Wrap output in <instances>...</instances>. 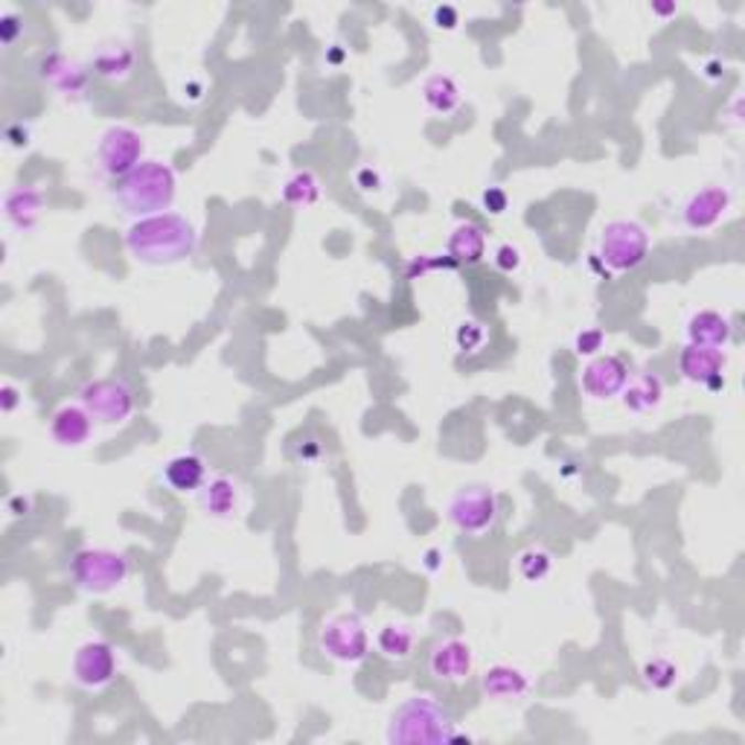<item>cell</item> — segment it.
I'll use <instances>...</instances> for the list:
<instances>
[{
	"label": "cell",
	"instance_id": "cell-21",
	"mask_svg": "<svg viewBox=\"0 0 745 745\" xmlns=\"http://www.w3.org/2000/svg\"><path fill=\"white\" fill-rule=\"evenodd\" d=\"M684 336H688V344L693 347H711V350H725L734 336V327L725 315L713 312V309H702V312H693L688 318V327H684Z\"/></svg>",
	"mask_w": 745,
	"mask_h": 745
},
{
	"label": "cell",
	"instance_id": "cell-41",
	"mask_svg": "<svg viewBox=\"0 0 745 745\" xmlns=\"http://www.w3.org/2000/svg\"><path fill=\"white\" fill-rule=\"evenodd\" d=\"M652 12H656V15H661V18H670V15H675V12H679V7H675V3H652Z\"/></svg>",
	"mask_w": 745,
	"mask_h": 745
},
{
	"label": "cell",
	"instance_id": "cell-17",
	"mask_svg": "<svg viewBox=\"0 0 745 745\" xmlns=\"http://www.w3.org/2000/svg\"><path fill=\"white\" fill-rule=\"evenodd\" d=\"M163 483L178 496H190V492H201V487L207 483V460L199 451H184L175 455L172 460L163 464L161 472Z\"/></svg>",
	"mask_w": 745,
	"mask_h": 745
},
{
	"label": "cell",
	"instance_id": "cell-2",
	"mask_svg": "<svg viewBox=\"0 0 745 745\" xmlns=\"http://www.w3.org/2000/svg\"><path fill=\"white\" fill-rule=\"evenodd\" d=\"M457 731L449 707L440 705L434 696L405 699L387 720L385 739L391 745H443L464 739Z\"/></svg>",
	"mask_w": 745,
	"mask_h": 745
},
{
	"label": "cell",
	"instance_id": "cell-22",
	"mask_svg": "<svg viewBox=\"0 0 745 745\" xmlns=\"http://www.w3.org/2000/svg\"><path fill=\"white\" fill-rule=\"evenodd\" d=\"M137 65V53L131 50V44L126 41H103L94 56H91V73L99 76V79L120 82L126 76H131Z\"/></svg>",
	"mask_w": 745,
	"mask_h": 745
},
{
	"label": "cell",
	"instance_id": "cell-40",
	"mask_svg": "<svg viewBox=\"0 0 745 745\" xmlns=\"http://www.w3.org/2000/svg\"><path fill=\"white\" fill-rule=\"evenodd\" d=\"M9 510L15 515H26L33 510V498L30 496H12L9 498Z\"/></svg>",
	"mask_w": 745,
	"mask_h": 745
},
{
	"label": "cell",
	"instance_id": "cell-8",
	"mask_svg": "<svg viewBox=\"0 0 745 745\" xmlns=\"http://www.w3.org/2000/svg\"><path fill=\"white\" fill-rule=\"evenodd\" d=\"M79 405L103 425H120L135 414V387L120 376L91 379L79 387Z\"/></svg>",
	"mask_w": 745,
	"mask_h": 745
},
{
	"label": "cell",
	"instance_id": "cell-27",
	"mask_svg": "<svg viewBox=\"0 0 745 745\" xmlns=\"http://www.w3.org/2000/svg\"><path fill=\"white\" fill-rule=\"evenodd\" d=\"M323 184L321 178L315 175L312 169H297L286 178V184H283V201L289 204V207H312L321 201Z\"/></svg>",
	"mask_w": 745,
	"mask_h": 745
},
{
	"label": "cell",
	"instance_id": "cell-10",
	"mask_svg": "<svg viewBox=\"0 0 745 745\" xmlns=\"http://www.w3.org/2000/svg\"><path fill=\"white\" fill-rule=\"evenodd\" d=\"M120 673V661H117V649L108 641H88L76 649L71 664L73 681L85 690H105L114 684Z\"/></svg>",
	"mask_w": 745,
	"mask_h": 745
},
{
	"label": "cell",
	"instance_id": "cell-14",
	"mask_svg": "<svg viewBox=\"0 0 745 745\" xmlns=\"http://www.w3.org/2000/svg\"><path fill=\"white\" fill-rule=\"evenodd\" d=\"M731 201H734V195H731L728 187L722 184L702 187L699 193L690 195L684 210H681V222H684V227H690V231H711V227H716L722 219L728 216Z\"/></svg>",
	"mask_w": 745,
	"mask_h": 745
},
{
	"label": "cell",
	"instance_id": "cell-9",
	"mask_svg": "<svg viewBox=\"0 0 745 745\" xmlns=\"http://www.w3.org/2000/svg\"><path fill=\"white\" fill-rule=\"evenodd\" d=\"M146 143L140 131L129 129V126H111L105 129L97 146V163L103 169V175L108 178H126L143 163Z\"/></svg>",
	"mask_w": 745,
	"mask_h": 745
},
{
	"label": "cell",
	"instance_id": "cell-32",
	"mask_svg": "<svg viewBox=\"0 0 745 745\" xmlns=\"http://www.w3.org/2000/svg\"><path fill=\"white\" fill-rule=\"evenodd\" d=\"M606 347V332L600 327H588L574 336V353L583 359H597Z\"/></svg>",
	"mask_w": 745,
	"mask_h": 745
},
{
	"label": "cell",
	"instance_id": "cell-26",
	"mask_svg": "<svg viewBox=\"0 0 745 745\" xmlns=\"http://www.w3.org/2000/svg\"><path fill=\"white\" fill-rule=\"evenodd\" d=\"M417 647V632L408 624H385L376 635L379 656L387 661H408Z\"/></svg>",
	"mask_w": 745,
	"mask_h": 745
},
{
	"label": "cell",
	"instance_id": "cell-7",
	"mask_svg": "<svg viewBox=\"0 0 745 745\" xmlns=\"http://www.w3.org/2000/svg\"><path fill=\"white\" fill-rule=\"evenodd\" d=\"M318 649L338 664H364L370 656V632L355 611H341L323 620L318 632Z\"/></svg>",
	"mask_w": 745,
	"mask_h": 745
},
{
	"label": "cell",
	"instance_id": "cell-20",
	"mask_svg": "<svg viewBox=\"0 0 745 745\" xmlns=\"http://www.w3.org/2000/svg\"><path fill=\"white\" fill-rule=\"evenodd\" d=\"M44 213V193L39 187H12L3 195V216L15 231H35Z\"/></svg>",
	"mask_w": 745,
	"mask_h": 745
},
{
	"label": "cell",
	"instance_id": "cell-12",
	"mask_svg": "<svg viewBox=\"0 0 745 745\" xmlns=\"http://www.w3.org/2000/svg\"><path fill=\"white\" fill-rule=\"evenodd\" d=\"M629 382V368L620 355H597L585 364L579 385L592 402H609L620 396Z\"/></svg>",
	"mask_w": 745,
	"mask_h": 745
},
{
	"label": "cell",
	"instance_id": "cell-11",
	"mask_svg": "<svg viewBox=\"0 0 745 745\" xmlns=\"http://www.w3.org/2000/svg\"><path fill=\"white\" fill-rule=\"evenodd\" d=\"M725 368H728V355L722 353V350L684 344V350L679 353L681 376L688 379L690 385L705 387L711 393L725 387Z\"/></svg>",
	"mask_w": 745,
	"mask_h": 745
},
{
	"label": "cell",
	"instance_id": "cell-1",
	"mask_svg": "<svg viewBox=\"0 0 745 745\" xmlns=\"http://www.w3.org/2000/svg\"><path fill=\"white\" fill-rule=\"evenodd\" d=\"M126 248L143 265H178L190 259L199 248V231L181 213H158V216L137 219L126 233Z\"/></svg>",
	"mask_w": 745,
	"mask_h": 745
},
{
	"label": "cell",
	"instance_id": "cell-38",
	"mask_svg": "<svg viewBox=\"0 0 745 745\" xmlns=\"http://www.w3.org/2000/svg\"><path fill=\"white\" fill-rule=\"evenodd\" d=\"M30 137H33V129L26 126V123H12L7 129V140L9 146H15V149H21V146H30Z\"/></svg>",
	"mask_w": 745,
	"mask_h": 745
},
{
	"label": "cell",
	"instance_id": "cell-19",
	"mask_svg": "<svg viewBox=\"0 0 745 745\" xmlns=\"http://www.w3.org/2000/svg\"><path fill=\"white\" fill-rule=\"evenodd\" d=\"M533 688L530 675L513 664H492L481 675V690L492 702H519Z\"/></svg>",
	"mask_w": 745,
	"mask_h": 745
},
{
	"label": "cell",
	"instance_id": "cell-29",
	"mask_svg": "<svg viewBox=\"0 0 745 745\" xmlns=\"http://www.w3.org/2000/svg\"><path fill=\"white\" fill-rule=\"evenodd\" d=\"M641 675H643V684H647V688L670 690V688H675V681H679V667H675L670 658L656 656V658H649L647 664H643Z\"/></svg>",
	"mask_w": 745,
	"mask_h": 745
},
{
	"label": "cell",
	"instance_id": "cell-13",
	"mask_svg": "<svg viewBox=\"0 0 745 745\" xmlns=\"http://www.w3.org/2000/svg\"><path fill=\"white\" fill-rule=\"evenodd\" d=\"M428 673L443 684H464L475 673V652L472 647L460 638H446L437 641L428 652Z\"/></svg>",
	"mask_w": 745,
	"mask_h": 745
},
{
	"label": "cell",
	"instance_id": "cell-36",
	"mask_svg": "<svg viewBox=\"0 0 745 745\" xmlns=\"http://www.w3.org/2000/svg\"><path fill=\"white\" fill-rule=\"evenodd\" d=\"M481 204L487 213H492V216H501L507 210V204H510V199H507V193L501 190V187H487L481 195Z\"/></svg>",
	"mask_w": 745,
	"mask_h": 745
},
{
	"label": "cell",
	"instance_id": "cell-25",
	"mask_svg": "<svg viewBox=\"0 0 745 745\" xmlns=\"http://www.w3.org/2000/svg\"><path fill=\"white\" fill-rule=\"evenodd\" d=\"M423 103L428 111L440 114V117H449L451 111L460 108L464 94H460V85L455 82V76H449V73H432V76L423 82Z\"/></svg>",
	"mask_w": 745,
	"mask_h": 745
},
{
	"label": "cell",
	"instance_id": "cell-5",
	"mask_svg": "<svg viewBox=\"0 0 745 745\" xmlns=\"http://www.w3.org/2000/svg\"><path fill=\"white\" fill-rule=\"evenodd\" d=\"M446 519L451 528L466 536H483L489 530H496L498 519H501L498 492L489 483H466L449 498Z\"/></svg>",
	"mask_w": 745,
	"mask_h": 745
},
{
	"label": "cell",
	"instance_id": "cell-33",
	"mask_svg": "<svg viewBox=\"0 0 745 745\" xmlns=\"http://www.w3.org/2000/svg\"><path fill=\"white\" fill-rule=\"evenodd\" d=\"M521 263H524V257H521V248L519 245H513V242H501V245L492 251V265H496L498 272L513 274V272H519Z\"/></svg>",
	"mask_w": 745,
	"mask_h": 745
},
{
	"label": "cell",
	"instance_id": "cell-18",
	"mask_svg": "<svg viewBox=\"0 0 745 745\" xmlns=\"http://www.w3.org/2000/svg\"><path fill=\"white\" fill-rule=\"evenodd\" d=\"M199 507L204 510V515H210V519L231 521L233 515L240 513L242 507L240 483L233 481L231 475H216V478H210L199 492Z\"/></svg>",
	"mask_w": 745,
	"mask_h": 745
},
{
	"label": "cell",
	"instance_id": "cell-6",
	"mask_svg": "<svg viewBox=\"0 0 745 745\" xmlns=\"http://www.w3.org/2000/svg\"><path fill=\"white\" fill-rule=\"evenodd\" d=\"M649 245H652V240H649L647 227L638 225V222H629V219H615V222L603 227L597 259L611 274L638 272L647 263Z\"/></svg>",
	"mask_w": 745,
	"mask_h": 745
},
{
	"label": "cell",
	"instance_id": "cell-4",
	"mask_svg": "<svg viewBox=\"0 0 745 745\" xmlns=\"http://www.w3.org/2000/svg\"><path fill=\"white\" fill-rule=\"evenodd\" d=\"M131 574L126 553L111 547H82L71 560V583L85 594H108Z\"/></svg>",
	"mask_w": 745,
	"mask_h": 745
},
{
	"label": "cell",
	"instance_id": "cell-31",
	"mask_svg": "<svg viewBox=\"0 0 745 745\" xmlns=\"http://www.w3.org/2000/svg\"><path fill=\"white\" fill-rule=\"evenodd\" d=\"M321 455H323L321 440H318V437H312V434H300V437H295V440L289 443V457L300 466L318 464V460H321Z\"/></svg>",
	"mask_w": 745,
	"mask_h": 745
},
{
	"label": "cell",
	"instance_id": "cell-37",
	"mask_svg": "<svg viewBox=\"0 0 745 745\" xmlns=\"http://www.w3.org/2000/svg\"><path fill=\"white\" fill-rule=\"evenodd\" d=\"M355 187H359V190H364V193H370V190L376 193L379 187H382V175H379L373 167L359 169V172H355Z\"/></svg>",
	"mask_w": 745,
	"mask_h": 745
},
{
	"label": "cell",
	"instance_id": "cell-24",
	"mask_svg": "<svg viewBox=\"0 0 745 745\" xmlns=\"http://www.w3.org/2000/svg\"><path fill=\"white\" fill-rule=\"evenodd\" d=\"M620 402L632 414H652L664 402V379L658 373H649V370L638 373V376H629L626 387L620 391Z\"/></svg>",
	"mask_w": 745,
	"mask_h": 745
},
{
	"label": "cell",
	"instance_id": "cell-30",
	"mask_svg": "<svg viewBox=\"0 0 745 745\" xmlns=\"http://www.w3.org/2000/svg\"><path fill=\"white\" fill-rule=\"evenodd\" d=\"M487 338V327L481 321H475V318H466V321H460L455 327V344L460 353H481Z\"/></svg>",
	"mask_w": 745,
	"mask_h": 745
},
{
	"label": "cell",
	"instance_id": "cell-34",
	"mask_svg": "<svg viewBox=\"0 0 745 745\" xmlns=\"http://www.w3.org/2000/svg\"><path fill=\"white\" fill-rule=\"evenodd\" d=\"M24 18L21 15H15V12H7V15H0V41H3V44H15L18 41V35L24 33Z\"/></svg>",
	"mask_w": 745,
	"mask_h": 745
},
{
	"label": "cell",
	"instance_id": "cell-3",
	"mask_svg": "<svg viewBox=\"0 0 745 745\" xmlns=\"http://www.w3.org/2000/svg\"><path fill=\"white\" fill-rule=\"evenodd\" d=\"M178 195V181L172 167L161 161H143L135 172L117 181L114 201L126 216L149 219L158 213H169Z\"/></svg>",
	"mask_w": 745,
	"mask_h": 745
},
{
	"label": "cell",
	"instance_id": "cell-16",
	"mask_svg": "<svg viewBox=\"0 0 745 745\" xmlns=\"http://www.w3.org/2000/svg\"><path fill=\"white\" fill-rule=\"evenodd\" d=\"M47 432L58 449H82L94 437V417L82 405H62L50 417Z\"/></svg>",
	"mask_w": 745,
	"mask_h": 745
},
{
	"label": "cell",
	"instance_id": "cell-23",
	"mask_svg": "<svg viewBox=\"0 0 745 745\" xmlns=\"http://www.w3.org/2000/svg\"><path fill=\"white\" fill-rule=\"evenodd\" d=\"M446 259H449L455 268H464V265H478L487 257V233L483 227H478L475 222H460L455 225V231L449 233V242H446Z\"/></svg>",
	"mask_w": 745,
	"mask_h": 745
},
{
	"label": "cell",
	"instance_id": "cell-42",
	"mask_svg": "<svg viewBox=\"0 0 745 745\" xmlns=\"http://www.w3.org/2000/svg\"><path fill=\"white\" fill-rule=\"evenodd\" d=\"M440 556H443V553L434 551V547H432V551H425V568H428V571L440 568Z\"/></svg>",
	"mask_w": 745,
	"mask_h": 745
},
{
	"label": "cell",
	"instance_id": "cell-15",
	"mask_svg": "<svg viewBox=\"0 0 745 745\" xmlns=\"http://www.w3.org/2000/svg\"><path fill=\"white\" fill-rule=\"evenodd\" d=\"M39 76L47 82L50 88L58 91L62 97H82L85 91H88V71L79 65V62H73L71 56L65 53H44L39 58Z\"/></svg>",
	"mask_w": 745,
	"mask_h": 745
},
{
	"label": "cell",
	"instance_id": "cell-28",
	"mask_svg": "<svg viewBox=\"0 0 745 745\" xmlns=\"http://www.w3.org/2000/svg\"><path fill=\"white\" fill-rule=\"evenodd\" d=\"M515 568H519V577L524 583H542L553 571V553L545 547H528V551L519 553Z\"/></svg>",
	"mask_w": 745,
	"mask_h": 745
},
{
	"label": "cell",
	"instance_id": "cell-35",
	"mask_svg": "<svg viewBox=\"0 0 745 745\" xmlns=\"http://www.w3.org/2000/svg\"><path fill=\"white\" fill-rule=\"evenodd\" d=\"M432 24L437 26V30L455 33L457 26H460V12H457L455 7H449V3H443V7H434Z\"/></svg>",
	"mask_w": 745,
	"mask_h": 745
},
{
	"label": "cell",
	"instance_id": "cell-39",
	"mask_svg": "<svg viewBox=\"0 0 745 745\" xmlns=\"http://www.w3.org/2000/svg\"><path fill=\"white\" fill-rule=\"evenodd\" d=\"M18 405H21V393H18V387L9 385V382L7 385H0V411H3V414H12Z\"/></svg>",
	"mask_w": 745,
	"mask_h": 745
}]
</instances>
